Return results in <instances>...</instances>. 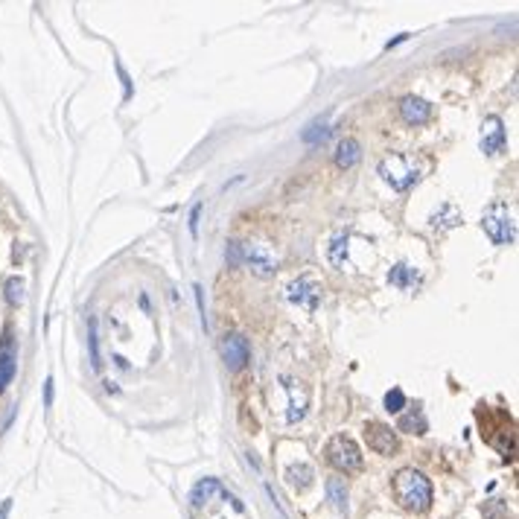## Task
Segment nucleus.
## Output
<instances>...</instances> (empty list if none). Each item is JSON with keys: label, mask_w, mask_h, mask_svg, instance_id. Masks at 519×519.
I'll list each match as a JSON object with an SVG mask.
<instances>
[{"label": "nucleus", "mask_w": 519, "mask_h": 519, "mask_svg": "<svg viewBox=\"0 0 519 519\" xmlns=\"http://www.w3.org/2000/svg\"><path fill=\"white\" fill-rule=\"evenodd\" d=\"M23 289H27V283H23V277H9V280H6V286H3V292H6V301H9L12 306L23 304Z\"/></svg>", "instance_id": "nucleus-21"}, {"label": "nucleus", "mask_w": 519, "mask_h": 519, "mask_svg": "<svg viewBox=\"0 0 519 519\" xmlns=\"http://www.w3.org/2000/svg\"><path fill=\"white\" fill-rule=\"evenodd\" d=\"M505 149V129L499 117H487L481 123V152L485 155H499Z\"/></svg>", "instance_id": "nucleus-10"}, {"label": "nucleus", "mask_w": 519, "mask_h": 519, "mask_svg": "<svg viewBox=\"0 0 519 519\" xmlns=\"http://www.w3.org/2000/svg\"><path fill=\"white\" fill-rule=\"evenodd\" d=\"M15 370H18V344L12 339V332H3V341H0V394H3L12 379H15Z\"/></svg>", "instance_id": "nucleus-6"}, {"label": "nucleus", "mask_w": 519, "mask_h": 519, "mask_svg": "<svg viewBox=\"0 0 519 519\" xmlns=\"http://www.w3.org/2000/svg\"><path fill=\"white\" fill-rule=\"evenodd\" d=\"M213 493H222V485L216 478H204V481H199V485L193 487V493H190V502H193V508H204V505L213 499Z\"/></svg>", "instance_id": "nucleus-12"}, {"label": "nucleus", "mask_w": 519, "mask_h": 519, "mask_svg": "<svg viewBox=\"0 0 519 519\" xmlns=\"http://www.w3.org/2000/svg\"><path fill=\"white\" fill-rule=\"evenodd\" d=\"M327 496L339 511H348V487H344L341 478H330L327 481Z\"/></svg>", "instance_id": "nucleus-15"}, {"label": "nucleus", "mask_w": 519, "mask_h": 519, "mask_svg": "<svg viewBox=\"0 0 519 519\" xmlns=\"http://www.w3.org/2000/svg\"><path fill=\"white\" fill-rule=\"evenodd\" d=\"M379 176L385 178L394 190H409L412 184L420 178V176H417V167H414L405 155H391V158H385V160L379 164Z\"/></svg>", "instance_id": "nucleus-5"}, {"label": "nucleus", "mask_w": 519, "mask_h": 519, "mask_svg": "<svg viewBox=\"0 0 519 519\" xmlns=\"http://www.w3.org/2000/svg\"><path fill=\"white\" fill-rule=\"evenodd\" d=\"M301 385V382H286V391H289V423H295V420H301L304 417V412H306V391L301 394V397H298V388Z\"/></svg>", "instance_id": "nucleus-13"}, {"label": "nucleus", "mask_w": 519, "mask_h": 519, "mask_svg": "<svg viewBox=\"0 0 519 519\" xmlns=\"http://www.w3.org/2000/svg\"><path fill=\"white\" fill-rule=\"evenodd\" d=\"M481 225L496 245H511L516 240V216L508 202H493L481 216Z\"/></svg>", "instance_id": "nucleus-2"}, {"label": "nucleus", "mask_w": 519, "mask_h": 519, "mask_svg": "<svg viewBox=\"0 0 519 519\" xmlns=\"http://www.w3.org/2000/svg\"><path fill=\"white\" fill-rule=\"evenodd\" d=\"M359 143H356L353 138H348V140H341L339 143V152H336V164L339 167H344V169H350L356 160H359Z\"/></svg>", "instance_id": "nucleus-14"}, {"label": "nucleus", "mask_w": 519, "mask_h": 519, "mask_svg": "<svg viewBox=\"0 0 519 519\" xmlns=\"http://www.w3.org/2000/svg\"><path fill=\"white\" fill-rule=\"evenodd\" d=\"M199 216H202V204H193V210H190V233L193 237H199Z\"/></svg>", "instance_id": "nucleus-23"}, {"label": "nucleus", "mask_w": 519, "mask_h": 519, "mask_svg": "<svg viewBox=\"0 0 519 519\" xmlns=\"http://www.w3.org/2000/svg\"><path fill=\"white\" fill-rule=\"evenodd\" d=\"M304 143H310V146H315V143H324L327 138H330V126L324 120H315V123H310V126L304 129Z\"/></svg>", "instance_id": "nucleus-16"}, {"label": "nucleus", "mask_w": 519, "mask_h": 519, "mask_svg": "<svg viewBox=\"0 0 519 519\" xmlns=\"http://www.w3.org/2000/svg\"><path fill=\"white\" fill-rule=\"evenodd\" d=\"M385 409H388L391 414H400V412L405 409V394H403L400 388H391V391L385 394Z\"/></svg>", "instance_id": "nucleus-22"}, {"label": "nucleus", "mask_w": 519, "mask_h": 519, "mask_svg": "<svg viewBox=\"0 0 519 519\" xmlns=\"http://www.w3.org/2000/svg\"><path fill=\"white\" fill-rule=\"evenodd\" d=\"M289 301L313 313L318 306V301H321V286L313 277H298L295 283H289Z\"/></svg>", "instance_id": "nucleus-8"}, {"label": "nucleus", "mask_w": 519, "mask_h": 519, "mask_svg": "<svg viewBox=\"0 0 519 519\" xmlns=\"http://www.w3.org/2000/svg\"><path fill=\"white\" fill-rule=\"evenodd\" d=\"M394 499L403 511H412V513H423L429 511L432 505V485L423 473H417V469L405 467L400 469L397 476H394Z\"/></svg>", "instance_id": "nucleus-1"}, {"label": "nucleus", "mask_w": 519, "mask_h": 519, "mask_svg": "<svg viewBox=\"0 0 519 519\" xmlns=\"http://www.w3.org/2000/svg\"><path fill=\"white\" fill-rule=\"evenodd\" d=\"M222 359H225L228 370H240L245 362H248V341H245L240 332H231L222 341Z\"/></svg>", "instance_id": "nucleus-9"}, {"label": "nucleus", "mask_w": 519, "mask_h": 519, "mask_svg": "<svg viewBox=\"0 0 519 519\" xmlns=\"http://www.w3.org/2000/svg\"><path fill=\"white\" fill-rule=\"evenodd\" d=\"M397 429H400V432H409V435H423V432H426V417L420 414V412L405 414V417H400Z\"/></svg>", "instance_id": "nucleus-18"}, {"label": "nucleus", "mask_w": 519, "mask_h": 519, "mask_svg": "<svg viewBox=\"0 0 519 519\" xmlns=\"http://www.w3.org/2000/svg\"><path fill=\"white\" fill-rule=\"evenodd\" d=\"M228 260L233 266H240V245L237 242H228Z\"/></svg>", "instance_id": "nucleus-24"}, {"label": "nucleus", "mask_w": 519, "mask_h": 519, "mask_svg": "<svg viewBox=\"0 0 519 519\" xmlns=\"http://www.w3.org/2000/svg\"><path fill=\"white\" fill-rule=\"evenodd\" d=\"M365 441H368V447L379 455L397 452V435H394V429L385 426V423H368L365 426Z\"/></svg>", "instance_id": "nucleus-7"}, {"label": "nucleus", "mask_w": 519, "mask_h": 519, "mask_svg": "<svg viewBox=\"0 0 519 519\" xmlns=\"http://www.w3.org/2000/svg\"><path fill=\"white\" fill-rule=\"evenodd\" d=\"M44 405H47V409L53 405V379L44 382Z\"/></svg>", "instance_id": "nucleus-25"}, {"label": "nucleus", "mask_w": 519, "mask_h": 519, "mask_svg": "<svg viewBox=\"0 0 519 519\" xmlns=\"http://www.w3.org/2000/svg\"><path fill=\"white\" fill-rule=\"evenodd\" d=\"M327 461L336 469H341V473H356V469H362V452L353 438L332 435L327 443Z\"/></svg>", "instance_id": "nucleus-3"}, {"label": "nucleus", "mask_w": 519, "mask_h": 519, "mask_svg": "<svg viewBox=\"0 0 519 519\" xmlns=\"http://www.w3.org/2000/svg\"><path fill=\"white\" fill-rule=\"evenodd\" d=\"M330 263L336 268L348 266V237H344V233H339V237L332 240V245H330Z\"/></svg>", "instance_id": "nucleus-17"}, {"label": "nucleus", "mask_w": 519, "mask_h": 519, "mask_svg": "<svg viewBox=\"0 0 519 519\" xmlns=\"http://www.w3.org/2000/svg\"><path fill=\"white\" fill-rule=\"evenodd\" d=\"M388 280H391L397 289H409L412 283H414V268H409V266H394L391 275H388Z\"/></svg>", "instance_id": "nucleus-20"}, {"label": "nucleus", "mask_w": 519, "mask_h": 519, "mask_svg": "<svg viewBox=\"0 0 519 519\" xmlns=\"http://www.w3.org/2000/svg\"><path fill=\"white\" fill-rule=\"evenodd\" d=\"M237 245H240V266H248L260 277H271L277 271V257L271 248L260 242H237Z\"/></svg>", "instance_id": "nucleus-4"}, {"label": "nucleus", "mask_w": 519, "mask_h": 519, "mask_svg": "<svg viewBox=\"0 0 519 519\" xmlns=\"http://www.w3.org/2000/svg\"><path fill=\"white\" fill-rule=\"evenodd\" d=\"M400 114L405 123H412V126H420V123H426L429 114H432V105L426 100H420V96H403L400 103Z\"/></svg>", "instance_id": "nucleus-11"}, {"label": "nucleus", "mask_w": 519, "mask_h": 519, "mask_svg": "<svg viewBox=\"0 0 519 519\" xmlns=\"http://www.w3.org/2000/svg\"><path fill=\"white\" fill-rule=\"evenodd\" d=\"M9 511H12V499H6L0 505V519H9Z\"/></svg>", "instance_id": "nucleus-26"}, {"label": "nucleus", "mask_w": 519, "mask_h": 519, "mask_svg": "<svg viewBox=\"0 0 519 519\" xmlns=\"http://www.w3.org/2000/svg\"><path fill=\"white\" fill-rule=\"evenodd\" d=\"M289 485L295 487H310L313 485V467H306V464H295L289 467Z\"/></svg>", "instance_id": "nucleus-19"}]
</instances>
